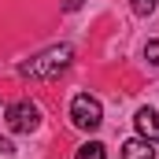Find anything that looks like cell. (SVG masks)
I'll return each mask as SVG.
<instances>
[{
	"label": "cell",
	"instance_id": "1",
	"mask_svg": "<svg viewBox=\"0 0 159 159\" xmlns=\"http://www.w3.org/2000/svg\"><path fill=\"white\" fill-rule=\"evenodd\" d=\"M70 59H74V48H70V44H52V48H44L41 56H34V59L22 63V78H37V81L59 78V74L70 67Z\"/></svg>",
	"mask_w": 159,
	"mask_h": 159
},
{
	"label": "cell",
	"instance_id": "2",
	"mask_svg": "<svg viewBox=\"0 0 159 159\" xmlns=\"http://www.w3.org/2000/svg\"><path fill=\"white\" fill-rule=\"evenodd\" d=\"M70 122H74L78 129H96V126L104 122V107H100V100L89 96V93H78V96L70 100Z\"/></svg>",
	"mask_w": 159,
	"mask_h": 159
},
{
	"label": "cell",
	"instance_id": "3",
	"mask_svg": "<svg viewBox=\"0 0 159 159\" xmlns=\"http://www.w3.org/2000/svg\"><path fill=\"white\" fill-rule=\"evenodd\" d=\"M7 126H11L15 133H34V129L41 126L37 104H30V100H15V104L7 107Z\"/></svg>",
	"mask_w": 159,
	"mask_h": 159
},
{
	"label": "cell",
	"instance_id": "4",
	"mask_svg": "<svg viewBox=\"0 0 159 159\" xmlns=\"http://www.w3.org/2000/svg\"><path fill=\"white\" fill-rule=\"evenodd\" d=\"M133 122H137V133H141L144 141L159 144V111H156V107H141Z\"/></svg>",
	"mask_w": 159,
	"mask_h": 159
},
{
	"label": "cell",
	"instance_id": "5",
	"mask_svg": "<svg viewBox=\"0 0 159 159\" xmlns=\"http://www.w3.org/2000/svg\"><path fill=\"white\" fill-rule=\"evenodd\" d=\"M122 159H156V148H152V141L133 137V141L122 144Z\"/></svg>",
	"mask_w": 159,
	"mask_h": 159
},
{
	"label": "cell",
	"instance_id": "6",
	"mask_svg": "<svg viewBox=\"0 0 159 159\" xmlns=\"http://www.w3.org/2000/svg\"><path fill=\"white\" fill-rule=\"evenodd\" d=\"M74 159H107V152H104L100 141H89V144H81V148H78V156H74Z\"/></svg>",
	"mask_w": 159,
	"mask_h": 159
},
{
	"label": "cell",
	"instance_id": "7",
	"mask_svg": "<svg viewBox=\"0 0 159 159\" xmlns=\"http://www.w3.org/2000/svg\"><path fill=\"white\" fill-rule=\"evenodd\" d=\"M144 59H148L152 67H159V41H148V44H144Z\"/></svg>",
	"mask_w": 159,
	"mask_h": 159
},
{
	"label": "cell",
	"instance_id": "8",
	"mask_svg": "<svg viewBox=\"0 0 159 159\" xmlns=\"http://www.w3.org/2000/svg\"><path fill=\"white\" fill-rule=\"evenodd\" d=\"M156 4H159V0H133V11H137V15H152Z\"/></svg>",
	"mask_w": 159,
	"mask_h": 159
},
{
	"label": "cell",
	"instance_id": "9",
	"mask_svg": "<svg viewBox=\"0 0 159 159\" xmlns=\"http://www.w3.org/2000/svg\"><path fill=\"white\" fill-rule=\"evenodd\" d=\"M11 152H15V144L11 141H0V156H11Z\"/></svg>",
	"mask_w": 159,
	"mask_h": 159
},
{
	"label": "cell",
	"instance_id": "10",
	"mask_svg": "<svg viewBox=\"0 0 159 159\" xmlns=\"http://www.w3.org/2000/svg\"><path fill=\"white\" fill-rule=\"evenodd\" d=\"M63 7H67V11H78V7H81V0H63Z\"/></svg>",
	"mask_w": 159,
	"mask_h": 159
}]
</instances>
